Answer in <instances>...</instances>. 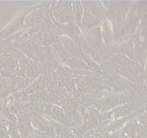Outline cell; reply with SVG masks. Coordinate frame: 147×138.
I'll return each mask as SVG.
<instances>
[{"label": "cell", "mask_w": 147, "mask_h": 138, "mask_svg": "<svg viewBox=\"0 0 147 138\" xmlns=\"http://www.w3.org/2000/svg\"><path fill=\"white\" fill-rule=\"evenodd\" d=\"M109 65L117 75L131 82L141 80L144 75L142 65L123 55H116L109 61Z\"/></svg>", "instance_id": "1"}, {"label": "cell", "mask_w": 147, "mask_h": 138, "mask_svg": "<svg viewBox=\"0 0 147 138\" xmlns=\"http://www.w3.org/2000/svg\"><path fill=\"white\" fill-rule=\"evenodd\" d=\"M132 96L129 93H109L101 96L93 104V107L98 111L109 112L119 106L130 102Z\"/></svg>", "instance_id": "2"}, {"label": "cell", "mask_w": 147, "mask_h": 138, "mask_svg": "<svg viewBox=\"0 0 147 138\" xmlns=\"http://www.w3.org/2000/svg\"><path fill=\"white\" fill-rule=\"evenodd\" d=\"M52 6L51 12L55 21L58 24H64L70 22H75L72 13L71 2L70 1H56Z\"/></svg>", "instance_id": "3"}, {"label": "cell", "mask_w": 147, "mask_h": 138, "mask_svg": "<svg viewBox=\"0 0 147 138\" xmlns=\"http://www.w3.org/2000/svg\"><path fill=\"white\" fill-rule=\"evenodd\" d=\"M19 69V57L5 51L0 55V76L9 77Z\"/></svg>", "instance_id": "4"}, {"label": "cell", "mask_w": 147, "mask_h": 138, "mask_svg": "<svg viewBox=\"0 0 147 138\" xmlns=\"http://www.w3.org/2000/svg\"><path fill=\"white\" fill-rule=\"evenodd\" d=\"M83 124L79 128L78 132L83 133L85 131L95 127L100 124L102 122V113L93 106L88 107L83 111Z\"/></svg>", "instance_id": "5"}, {"label": "cell", "mask_w": 147, "mask_h": 138, "mask_svg": "<svg viewBox=\"0 0 147 138\" xmlns=\"http://www.w3.org/2000/svg\"><path fill=\"white\" fill-rule=\"evenodd\" d=\"M53 47H54L55 52L57 54V57L64 63H66L68 66H71L73 67L88 68L87 65L83 60L73 55L71 53L66 50L60 43L54 45Z\"/></svg>", "instance_id": "6"}, {"label": "cell", "mask_w": 147, "mask_h": 138, "mask_svg": "<svg viewBox=\"0 0 147 138\" xmlns=\"http://www.w3.org/2000/svg\"><path fill=\"white\" fill-rule=\"evenodd\" d=\"M30 9H27L25 11L22 12L21 14H19L17 17H15L4 30L0 31V37L4 40H7L16 32L21 30L22 29H24L25 17Z\"/></svg>", "instance_id": "7"}, {"label": "cell", "mask_w": 147, "mask_h": 138, "mask_svg": "<svg viewBox=\"0 0 147 138\" xmlns=\"http://www.w3.org/2000/svg\"><path fill=\"white\" fill-rule=\"evenodd\" d=\"M42 111L46 116L53 120L63 124L68 122V116L60 105L56 103H45Z\"/></svg>", "instance_id": "8"}, {"label": "cell", "mask_w": 147, "mask_h": 138, "mask_svg": "<svg viewBox=\"0 0 147 138\" xmlns=\"http://www.w3.org/2000/svg\"><path fill=\"white\" fill-rule=\"evenodd\" d=\"M50 80L45 76H40L34 79L32 82L27 87L22 90L17 95L20 96H29L32 94L42 91L48 89Z\"/></svg>", "instance_id": "9"}, {"label": "cell", "mask_w": 147, "mask_h": 138, "mask_svg": "<svg viewBox=\"0 0 147 138\" xmlns=\"http://www.w3.org/2000/svg\"><path fill=\"white\" fill-rule=\"evenodd\" d=\"M96 79L90 76H79L73 80V86L78 96L83 95L95 88Z\"/></svg>", "instance_id": "10"}, {"label": "cell", "mask_w": 147, "mask_h": 138, "mask_svg": "<svg viewBox=\"0 0 147 138\" xmlns=\"http://www.w3.org/2000/svg\"><path fill=\"white\" fill-rule=\"evenodd\" d=\"M139 22H140V17L138 12L131 11L129 12L121 27L119 30V35L126 36L134 33L139 26Z\"/></svg>", "instance_id": "11"}, {"label": "cell", "mask_w": 147, "mask_h": 138, "mask_svg": "<svg viewBox=\"0 0 147 138\" xmlns=\"http://www.w3.org/2000/svg\"><path fill=\"white\" fill-rule=\"evenodd\" d=\"M45 12L41 6H34L30 10L24 20V29H30L45 20Z\"/></svg>", "instance_id": "12"}, {"label": "cell", "mask_w": 147, "mask_h": 138, "mask_svg": "<svg viewBox=\"0 0 147 138\" xmlns=\"http://www.w3.org/2000/svg\"><path fill=\"white\" fill-rule=\"evenodd\" d=\"M106 86L113 91V93H123L129 88L132 87L131 82L126 80L124 78L114 75L108 78L106 80Z\"/></svg>", "instance_id": "13"}, {"label": "cell", "mask_w": 147, "mask_h": 138, "mask_svg": "<svg viewBox=\"0 0 147 138\" xmlns=\"http://www.w3.org/2000/svg\"><path fill=\"white\" fill-rule=\"evenodd\" d=\"M20 57L21 58L19 57V69L21 73L30 78L35 79L38 77V68L30 57H27V56H22Z\"/></svg>", "instance_id": "14"}, {"label": "cell", "mask_w": 147, "mask_h": 138, "mask_svg": "<svg viewBox=\"0 0 147 138\" xmlns=\"http://www.w3.org/2000/svg\"><path fill=\"white\" fill-rule=\"evenodd\" d=\"M37 35L40 44L44 46H53L60 42L61 37L60 33L54 29L42 30L37 33Z\"/></svg>", "instance_id": "15"}, {"label": "cell", "mask_w": 147, "mask_h": 138, "mask_svg": "<svg viewBox=\"0 0 147 138\" xmlns=\"http://www.w3.org/2000/svg\"><path fill=\"white\" fill-rule=\"evenodd\" d=\"M58 105L63 108L68 117L77 116L78 113L79 103L76 98H73L71 96H65L60 99Z\"/></svg>", "instance_id": "16"}, {"label": "cell", "mask_w": 147, "mask_h": 138, "mask_svg": "<svg viewBox=\"0 0 147 138\" xmlns=\"http://www.w3.org/2000/svg\"><path fill=\"white\" fill-rule=\"evenodd\" d=\"M138 103H133V102H128L125 104L119 106L116 109L107 112L108 119H119V118L127 117L129 114H130L133 111L136 109L137 107Z\"/></svg>", "instance_id": "17"}, {"label": "cell", "mask_w": 147, "mask_h": 138, "mask_svg": "<svg viewBox=\"0 0 147 138\" xmlns=\"http://www.w3.org/2000/svg\"><path fill=\"white\" fill-rule=\"evenodd\" d=\"M31 101L42 103H53L59 99L57 93L52 90H46L29 96Z\"/></svg>", "instance_id": "18"}, {"label": "cell", "mask_w": 147, "mask_h": 138, "mask_svg": "<svg viewBox=\"0 0 147 138\" xmlns=\"http://www.w3.org/2000/svg\"><path fill=\"white\" fill-rule=\"evenodd\" d=\"M16 126L22 138H28L33 129L31 119L26 115H21L17 118Z\"/></svg>", "instance_id": "19"}, {"label": "cell", "mask_w": 147, "mask_h": 138, "mask_svg": "<svg viewBox=\"0 0 147 138\" xmlns=\"http://www.w3.org/2000/svg\"><path fill=\"white\" fill-rule=\"evenodd\" d=\"M82 4H83L85 10L88 12L91 15L94 16L98 20L104 17L105 14H106V10H105L101 1H84V2L82 1Z\"/></svg>", "instance_id": "20"}, {"label": "cell", "mask_w": 147, "mask_h": 138, "mask_svg": "<svg viewBox=\"0 0 147 138\" xmlns=\"http://www.w3.org/2000/svg\"><path fill=\"white\" fill-rule=\"evenodd\" d=\"M60 30L63 34V36L69 38L76 39L81 37L80 28L75 22H70L64 24H58Z\"/></svg>", "instance_id": "21"}, {"label": "cell", "mask_w": 147, "mask_h": 138, "mask_svg": "<svg viewBox=\"0 0 147 138\" xmlns=\"http://www.w3.org/2000/svg\"><path fill=\"white\" fill-rule=\"evenodd\" d=\"M102 40L106 44H109L113 39V28L111 22L108 19H103L99 24Z\"/></svg>", "instance_id": "22"}, {"label": "cell", "mask_w": 147, "mask_h": 138, "mask_svg": "<svg viewBox=\"0 0 147 138\" xmlns=\"http://www.w3.org/2000/svg\"><path fill=\"white\" fill-rule=\"evenodd\" d=\"M32 128L40 134H50L53 132V128L45 118L41 116H34L31 119Z\"/></svg>", "instance_id": "23"}, {"label": "cell", "mask_w": 147, "mask_h": 138, "mask_svg": "<svg viewBox=\"0 0 147 138\" xmlns=\"http://www.w3.org/2000/svg\"><path fill=\"white\" fill-rule=\"evenodd\" d=\"M142 126L135 119L131 120L123 126V135L126 138H138L141 134Z\"/></svg>", "instance_id": "24"}, {"label": "cell", "mask_w": 147, "mask_h": 138, "mask_svg": "<svg viewBox=\"0 0 147 138\" xmlns=\"http://www.w3.org/2000/svg\"><path fill=\"white\" fill-rule=\"evenodd\" d=\"M53 76L59 83L63 84L67 83L72 80L73 72L67 66H60L53 72Z\"/></svg>", "instance_id": "25"}, {"label": "cell", "mask_w": 147, "mask_h": 138, "mask_svg": "<svg viewBox=\"0 0 147 138\" xmlns=\"http://www.w3.org/2000/svg\"><path fill=\"white\" fill-rule=\"evenodd\" d=\"M72 13H73L74 20L76 24L80 27L81 23L82 18H83V14H84V7H83L82 1H74L71 2Z\"/></svg>", "instance_id": "26"}, {"label": "cell", "mask_w": 147, "mask_h": 138, "mask_svg": "<svg viewBox=\"0 0 147 138\" xmlns=\"http://www.w3.org/2000/svg\"><path fill=\"white\" fill-rule=\"evenodd\" d=\"M99 24H100V20L95 17L94 16L91 15L88 12L85 10L81 20V23H80V26H83L86 30H89L93 27L98 25Z\"/></svg>", "instance_id": "27"}, {"label": "cell", "mask_w": 147, "mask_h": 138, "mask_svg": "<svg viewBox=\"0 0 147 138\" xmlns=\"http://www.w3.org/2000/svg\"><path fill=\"white\" fill-rule=\"evenodd\" d=\"M128 120H129V117L128 116L127 117L113 119L109 124L105 126V128L103 129L104 133H107V132H116L118 129H121V127H123Z\"/></svg>", "instance_id": "28"}, {"label": "cell", "mask_w": 147, "mask_h": 138, "mask_svg": "<svg viewBox=\"0 0 147 138\" xmlns=\"http://www.w3.org/2000/svg\"><path fill=\"white\" fill-rule=\"evenodd\" d=\"M34 43H32L30 41H26L24 43H22L18 45V47H20V50L23 51V53H25L26 56H30L32 55L34 53Z\"/></svg>", "instance_id": "29"}, {"label": "cell", "mask_w": 147, "mask_h": 138, "mask_svg": "<svg viewBox=\"0 0 147 138\" xmlns=\"http://www.w3.org/2000/svg\"><path fill=\"white\" fill-rule=\"evenodd\" d=\"M54 132L56 138H74L73 135L67 129L61 126H55Z\"/></svg>", "instance_id": "30"}, {"label": "cell", "mask_w": 147, "mask_h": 138, "mask_svg": "<svg viewBox=\"0 0 147 138\" xmlns=\"http://www.w3.org/2000/svg\"><path fill=\"white\" fill-rule=\"evenodd\" d=\"M8 134L9 138H22L14 121H9V123L8 124Z\"/></svg>", "instance_id": "31"}, {"label": "cell", "mask_w": 147, "mask_h": 138, "mask_svg": "<svg viewBox=\"0 0 147 138\" xmlns=\"http://www.w3.org/2000/svg\"><path fill=\"white\" fill-rule=\"evenodd\" d=\"M89 33H90V35L91 36L93 40H96L98 42L102 41L101 34H100V27H99V24L96 26V27H93L90 30H89Z\"/></svg>", "instance_id": "32"}, {"label": "cell", "mask_w": 147, "mask_h": 138, "mask_svg": "<svg viewBox=\"0 0 147 138\" xmlns=\"http://www.w3.org/2000/svg\"><path fill=\"white\" fill-rule=\"evenodd\" d=\"M0 138H9L8 134V124L3 119H0Z\"/></svg>", "instance_id": "33"}, {"label": "cell", "mask_w": 147, "mask_h": 138, "mask_svg": "<svg viewBox=\"0 0 147 138\" xmlns=\"http://www.w3.org/2000/svg\"><path fill=\"white\" fill-rule=\"evenodd\" d=\"M119 135L116 132H107L104 133L100 137V138H119Z\"/></svg>", "instance_id": "34"}, {"label": "cell", "mask_w": 147, "mask_h": 138, "mask_svg": "<svg viewBox=\"0 0 147 138\" xmlns=\"http://www.w3.org/2000/svg\"><path fill=\"white\" fill-rule=\"evenodd\" d=\"M6 46H7V44H6V40L1 38L0 37V55H2L4 52L6 51Z\"/></svg>", "instance_id": "35"}, {"label": "cell", "mask_w": 147, "mask_h": 138, "mask_svg": "<svg viewBox=\"0 0 147 138\" xmlns=\"http://www.w3.org/2000/svg\"><path fill=\"white\" fill-rule=\"evenodd\" d=\"M1 76H0V80H1Z\"/></svg>", "instance_id": "36"}, {"label": "cell", "mask_w": 147, "mask_h": 138, "mask_svg": "<svg viewBox=\"0 0 147 138\" xmlns=\"http://www.w3.org/2000/svg\"><path fill=\"white\" fill-rule=\"evenodd\" d=\"M91 138H93V137H91Z\"/></svg>", "instance_id": "37"}]
</instances>
